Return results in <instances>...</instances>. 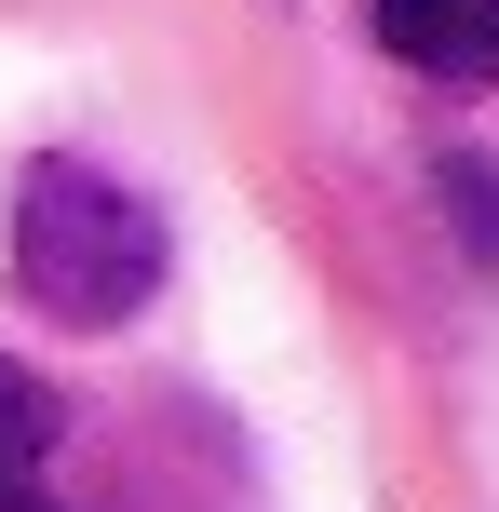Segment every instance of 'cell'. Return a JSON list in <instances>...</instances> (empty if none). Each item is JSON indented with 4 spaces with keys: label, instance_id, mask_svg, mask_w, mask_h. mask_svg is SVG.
<instances>
[{
    "label": "cell",
    "instance_id": "3",
    "mask_svg": "<svg viewBox=\"0 0 499 512\" xmlns=\"http://www.w3.org/2000/svg\"><path fill=\"white\" fill-rule=\"evenodd\" d=\"M41 459H54V391L27 364H0V486H27Z\"/></svg>",
    "mask_w": 499,
    "mask_h": 512
},
{
    "label": "cell",
    "instance_id": "2",
    "mask_svg": "<svg viewBox=\"0 0 499 512\" xmlns=\"http://www.w3.org/2000/svg\"><path fill=\"white\" fill-rule=\"evenodd\" d=\"M378 41L432 81H499V0H378Z\"/></svg>",
    "mask_w": 499,
    "mask_h": 512
},
{
    "label": "cell",
    "instance_id": "5",
    "mask_svg": "<svg viewBox=\"0 0 499 512\" xmlns=\"http://www.w3.org/2000/svg\"><path fill=\"white\" fill-rule=\"evenodd\" d=\"M0 512H41V499H0Z\"/></svg>",
    "mask_w": 499,
    "mask_h": 512
},
{
    "label": "cell",
    "instance_id": "4",
    "mask_svg": "<svg viewBox=\"0 0 499 512\" xmlns=\"http://www.w3.org/2000/svg\"><path fill=\"white\" fill-rule=\"evenodd\" d=\"M446 203H459V243L499 270V162H473V149H459V162H446Z\"/></svg>",
    "mask_w": 499,
    "mask_h": 512
},
{
    "label": "cell",
    "instance_id": "1",
    "mask_svg": "<svg viewBox=\"0 0 499 512\" xmlns=\"http://www.w3.org/2000/svg\"><path fill=\"white\" fill-rule=\"evenodd\" d=\"M14 297L54 310V324H135L162 297V216L149 189H122L108 162H27L14 176Z\"/></svg>",
    "mask_w": 499,
    "mask_h": 512
}]
</instances>
